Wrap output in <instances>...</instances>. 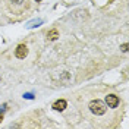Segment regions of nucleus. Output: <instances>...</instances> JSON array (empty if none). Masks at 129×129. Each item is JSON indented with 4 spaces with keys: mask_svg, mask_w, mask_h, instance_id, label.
<instances>
[{
    "mask_svg": "<svg viewBox=\"0 0 129 129\" xmlns=\"http://www.w3.org/2000/svg\"><path fill=\"white\" fill-rule=\"evenodd\" d=\"M89 110L97 114V116H101V114H104L106 110H107V106H106L104 101H101V100H92L91 103H89Z\"/></svg>",
    "mask_w": 129,
    "mask_h": 129,
    "instance_id": "1",
    "label": "nucleus"
},
{
    "mask_svg": "<svg viewBox=\"0 0 129 129\" xmlns=\"http://www.w3.org/2000/svg\"><path fill=\"white\" fill-rule=\"evenodd\" d=\"M28 54V47L25 46V44H19L18 47L15 48V56L18 59H25Z\"/></svg>",
    "mask_w": 129,
    "mask_h": 129,
    "instance_id": "2",
    "label": "nucleus"
},
{
    "mask_svg": "<svg viewBox=\"0 0 129 129\" xmlns=\"http://www.w3.org/2000/svg\"><path fill=\"white\" fill-rule=\"evenodd\" d=\"M106 104L109 106V107H112V109L117 107V104H119V98H117V95L109 94V95L106 97Z\"/></svg>",
    "mask_w": 129,
    "mask_h": 129,
    "instance_id": "3",
    "label": "nucleus"
},
{
    "mask_svg": "<svg viewBox=\"0 0 129 129\" xmlns=\"http://www.w3.org/2000/svg\"><path fill=\"white\" fill-rule=\"evenodd\" d=\"M66 106H68V103H66L64 100H57L56 103L53 104V109H54L56 112H62V110L66 109Z\"/></svg>",
    "mask_w": 129,
    "mask_h": 129,
    "instance_id": "4",
    "label": "nucleus"
},
{
    "mask_svg": "<svg viewBox=\"0 0 129 129\" xmlns=\"http://www.w3.org/2000/svg\"><path fill=\"white\" fill-rule=\"evenodd\" d=\"M57 37H59V32H57V29H51V31L47 32V38L51 41L57 40Z\"/></svg>",
    "mask_w": 129,
    "mask_h": 129,
    "instance_id": "5",
    "label": "nucleus"
},
{
    "mask_svg": "<svg viewBox=\"0 0 129 129\" xmlns=\"http://www.w3.org/2000/svg\"><path fill=\"white\" fill-rule=\"evenodd\" d=\"M122 51H128V44H122Z\"/></svg>",
    "mask_w": 129,
    "mask_h": 129,
    "instance_id": "6",
    "label": "nucleus"
},
{
    "mask_svg": "<svg viewBox=\"0 0 129 129\" xmlns=\"http://www.w3.org/2000/svg\"><path fill=\"white\" fill-rule=\"evenodd\" d=\"M25 98H34V97H32V94H25Z\"/></svg>",
    "mask_w": 129,
    "mask_h": 129,
    "instance_id": "7",
    "label": "nucleus"
},
{
    "mask_svg": "<svg viewBox=\"0 0 129 129\" xmlns=\"http://www.w3.org/2000/svg\"><path fill=\"white\" fill-rule=\"evenodd\" d=\"M13 2H15V3H18V5H21V3H22L24 0H13Z\"/></svg>",
    "mask_w": 129,
    "mask_h": 129,
    "instance_id": "8",
    "label": "nucleus"
},
{
    "mask_svg": "<svg viewBox=\"0 0 129 129\" xmlns=\"http://www.w3.org/2000/svg\"><path fill=\"white\" fill-rule=\"evenodd\" d=\"M0 122H2V113H0Z\"/></svg>",
    "mask_w": 129,
    "mask_h": 129,
    "instance_id": "9",
    "label": "nucleus"
},
{
    "mask_svg": "<svg viewBox=\"0 0 129 129\" xmlns=\"http://www.w3.org/2000/svg\"><path fill=\"white\" fill-rule=\"evenodd\" d=\"M35 2H41V0H35Z\"/></svg>",
    "mask_w": 129,
    "mask_h": 129,
    "instance_id": "10",
    "label": "nucleus"
}]
</instances>
